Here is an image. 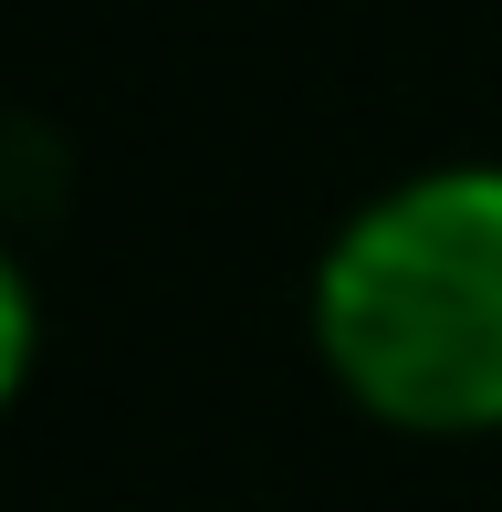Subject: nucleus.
<instances>
[{
  "mask_svg": "<svg viewBox=\"0 0 502 512\" xmlns=\"http://www.w3.org/2000/svg\"><path fill=\"white\" fill-rule=\"evenodd\" d=\"M314 345L387 429H502V168L367 199L314 272Z\"/></svg>",
  "mask_w": 502,
  "mask_h": 512,
  "instance_id": "obj_1",
  "label": "nucleus"
},
{
  "mask_svg": "<svg viewBox=\"0 0 502 512\" xmlns=\"http://www.w3.org/2000/svg\"><path fill=\"white\" fill-rule=\"evenodd\" d=\"M32 335H42L32 324V283H21V262L0 251V408H11L21 377H32Z\"/></svg>",
  "mask_w": 502,
  "mask_h": 512,
  "instance_id": "obj_2",
  "label": "nucleus"
}]
</instances>
